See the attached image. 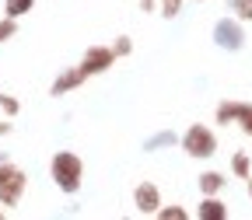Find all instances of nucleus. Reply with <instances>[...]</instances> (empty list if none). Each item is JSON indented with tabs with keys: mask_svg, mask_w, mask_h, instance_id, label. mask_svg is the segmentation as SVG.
<instances>
[{
	"mask_svg": "<svg viewBox=\"0 0 252 220\" xmlns=\"http://www.w3.org/2000/svg\"><path fill=\"white\" fill-rule=\"evenodd\" d=\"M49 178L63 196H77L84 185V161L74 150H56L49 157Z\"/></svg>",
	"mask_w": 252,
	"mask_h": 220,
	"instance_id": "obj_1",
	"label": "nucleus"
},
{
	"mask_svg": "<svg viewBox=\"0 0 252 220\" xmlns=\"http://www.w3.org/2000/svg\"><path fill=\"white\" fill-rule=\"evenodd\" d=\"M84 81H88V74L81 67H63L56 74V81L49 84V98H67V94H74L77 87H84Z\"/></svg>",
	"mask_w": 252,
	"mask_h": 220,
	"instance_id": "obj_6",
	"label": "nucleus"
},
{
	"mask_svg": "<svg viewBox=\"0 0 252 220\" xmlns=\"http://www.w3.org/2000/svg\"><path fill=\"white\" fill-rule=\"evenodd\" d=\"M245 185H249V199H252V175H249V178H245Z\"/></svg>",
	"mask_w": 252,
	"mask_h": 220,
	"instance_id": "obj_24",
	"label": "nucleus"
},
{
	"mask_svg": "<svg viewBox=\"0 0 252 220\" xmlns=\"http://www.w3.org/2000/svg\"><path fill=\"white\" fill-rule=\"evenodd\" d=\"M231 175H235V178H249V175H252V157H249V154H242V150L231 154Z\"/></svg>",
	"mask_w": 252,
	"mask_h": 220,
	"instance_id": "obj_12",
	"label": "nucleus"
},
{
	"mask_svg": "<svg viewBox=\"0 0 252 220\" xmlns=\"http://www.w3.org/2000/svg\"><path fill=\"white\" fill-rule=\"evenodd\" d=\"M25 189H28V175L18 165H11L7 175L0 178V206H18L25 199Z\"/></svg>",
	"mask_w": 252,
	"mask_h": 220,
	"instance_id": "obj_5",
	"label": "nucleus"
},
{
	"mask_svg": "<svg viewBox=\"0 0 252 220\" xmlns=\"http://www.w3.org/2000/svg\"><path fill=\"white\" fill-rule=\"evenodd\" d=\"M32 7H35V0H4V14H7V18H14V21H18V18H25Z\"/></svg>",
	"mask_w": 252,
	"mask_h": 220,
	"instance_id": "obj_13",
	"label": "nucleus"
},
{
	"mask_svg": "<svg viewBox=\"0 0 252 220\" xmlns=\"http://www.w3.org/2000/svg\"><path fill=\"white\" fill-rule=\"evenodd\" d=\"M11 130H14V126H11V122H0V137H7Z\"/></svg>",
	"mask_w": 252,
	"mask_h": 220,
	"instance_id": "obj_22",
	"label": "nucleus"
},
{
	"mask_svg": "<svg viewBox=\"0 0 252 220\" xmlns=\"http://www.w3.org/2000/svg\"><path fill=\"white\" fill-rule=\"evenodd\" d=\"M7 168H11V161H0V178L7 175Z\"/></svg>",
	"mask_w": 252,
	"mask_h": 220,
	"instance_id": "obj_23",
	"label": "nucleus"
},
{
	"mask_svg": "<svg viewBox=\"0 0 252 220\" xmlns=\"http://www.w3.org/2000/svg\"><path fill=\"white\" fill-rule=\"evenodd\" d=\"M77 67H81L88 77H102V74H109V70L116 67V53H112V46H102V42H98V46H88Z\"/></svg>",
	"mask_w": 252,
	"mask_h": 220,
	"instance_id": "obj_4",
	"label": "nucleus"
},
{
	"mask_svg": "<svg viewBox=\"0 0 252 220\" xmlns=\"http://www.w3.org/2000/svg\"><path fill=\"white\" fill-rule=\"evenodd\" d=\"M196 217L200 220H228V203L220 196H203L196 206Z\"/></svg>",
	"mask_w": 252,
	"mask_h": 220,
	"instance_id": "obj_8",
	"label": "nucleus"
},
{
	"mask_svg": "<svg viewBox=\"0 0 252 220\" xmlns=\"http://www.w3.org/2000/svg\"><path fill=\"white\" fill-rule=\"evenodd\" d=\"M238 112H242V102H235V98H224V102L217 105V112H214V122H217V126H235Z\"/></svg>",
	"mask_w": 252,
	"mask_h": 220,
	"instance_id": "obj_10",
	"label": "nucleus"
},
{
	"mask_svg": "<svg viewBox=\"0 0 252 220\" xmlns=\"http://www.w3.org/2000/svg\"><path fill=\"white\" fill-rule=\"evenodd\" d=\"M235 126H238V130H242L245 137H252V102H242V112H238Z\"/></svg>",
	"mask_w": 252,
	"mask_h": 220,
	"instance_id": "obj_17",
	"label": "nucleus"
},
{
	"mask_svg": "<svg viewBox=\"0 0 252 220\" xmlns=\"http://www.w3.org/2000/svg\"><path fill=\"white\" fill-rule=\"evenodd\" d=\"M161 189H158L154 182H140L137 189H133V206H137V213L140 217H154L158 210H161Z\"/></svg>",
	"mask_w": 252,
	"mask_h": 220,
	"instance_id": "obj_7",
	"label": "nucleus"
},
{
	"mask_svg": "<svg viewBox=\"0 0 252 220\" xmlns=\"http://www.w3.org/2000/svg\"><path fill=\"white\" fill-rule=\"evenodd\" d=\"M137 4H140L144 14H154V11H158V0H137Z\"/></svg>",
	"mask_w": 252,
	"mask_h": 220,
	"instance_id": "obj_21",
	"label": "nucleus"
},
{
	"mask_svg": "<svg viewBox=\"0 0 252 220\" xmlns=\"http://www.w3.org/2000/svg\"><path fill=\"white\" fill-rule=\"evenodd\" d=\"M112 53H116V59L130 56V53H133V39H130V35H116V42H112Z\"/></svg>",
	"mask_w": 252,
	"mask_h": 220,
	"instance_id": "obj_20",
	"label": "nucleus"
},
{
	"mask_svg": "<svg viewBox=\"0 0 252 220\" xmlns=\"http://www.w3.org/2000/svg\"><path fill=\"white\" fill-rule=\"evenodd\" d=\"M196 185H200V192H203V196H220V189L228 185V178L220 175L217 168H207V171L196 175Z\"/></svg>",
	"mask_w": 252,
	"mask_h": 220,
	"instance_id": "obj_9",
	"label": "nucleus"
},
{
	"mask_svg": "<svg viewBox=\"0 0 252 220\" xmlns=\"http://www.w3.org/2000/svg\"><path fill=\"white\" fill-rule=\"evenodd\" d=\"M154 217H158V220H189L186 206H179V203H168V206L161 203V210H158Z\"/></svg>",
	"mask_w": 252,
	"mask_h": 220,
	"instance_id": "obj_15",
	"label": "nucleus"
},
{
	"mask_svg": "<svg viewBox=\"0 0 252 220\" xmlns=\"http://www.w3.org/2000/svg\"><path fill=\"white\" fill-rule=\"evenodd\" d=\"M228 11L245 25V21H252V0H228Z\"/></svg>",
	"mask_w": 252,
	"mask_h": 220,
	"instance_id": "obj_16",
	"label": "nucleus"
},
{
	"mask_svg": "<svg viewBox=\"0 0 252 220\" xmlns=\"http://www.w3.org/2000/svg\"><path fill=\"white\" fill-rule=\"evenodd\" d=\"M0 112H4L7 119H18V115H21V102L14 98V94H7V91H0Z\"/></svg>",
	"mask_w": 252,
	"mask_h": 220,
	"instance_id": "obj_14",
	"label": "nucleus"
},
{
	"mask_svg": "<svg viewBox=\"0 0 252 220\" xmlns=\"http://www.w3.org/2000/svg\"><path fill=\"white\" fill-rule=\"evenodd\" d=\"M0 220H4V210H0Z\"/></svg>",
	"mask_w": 252,
	"mask_h": 220,
	"instance_id": "obj_25",
	"label": "nucleus"
},
{
	"mask_svg": "<svg viewBox=\"0 0 252 220\" xmlns=\"http://www.w3.org/2000/svg\"><path fill=\"white\" fill-rule=\"evenodd\" d=\"M179 147H182L186 157H193V161H210V157L217 154V133L210 130L207 122H193L179 137Z\"/></svg>",
	"mask_w": 252,
	"mask_h": 220,
	"instance_id": "obj_2",
	"label": "nucleus"
},
{
	"mask_svg": "<svg viewBox=\"0 0 252 220\" xmlns=\"http://www.w3.org/2000/svg\"><path fill=\"white\" fill-rule=\"evenodd\" d=\"M182 4H186V0H158V7H161V18H165V21H172V18H179V11H182Z\"/></svg>",
	"mask_w": 252,
	"mask_h": 220,
	"instance_id": "obj_18",
	"label": "nucleus"
},
{
	"mask_svg": "<svg viewBox=\"0 0 252 220\" xmlns=\"http://www.w3.org/2000/svg\"><path fill=\"white\" fill-rule=\"evenodd\" d=\"M196 4H203V0H196Z\"/></svg>",
	"mask_w": 252,
	"mask_h": 220,
	"instance_id": "obj_26",
	"label": "nucleus"
},
{
	"mask_svg": "<svg viewBox=\"0 0 252 220\" xmlns=\"http://www.w3.org/2000/svg\"><path fill=\"white\" fill-rule=\"evenodd\" d=\"M14 35H18V21L4 14V18H0V46H4L7 39H14Z\"/></svg>",
	"mask_w": 252,
	"mask_h": 220,
	"instance_id": "obj_19",
	"label": "nucleus"
},
{
	"mask_svg": "<svg viewBox=\"0 0 252 220\" xmlns=\"http://www.w3.org/2000/svg\"><path fill=\"white\" fill-rule=\"evenodd\" d=\"M214 46L224 49V53H242L245 49V28H242V21L235 14L214 21Z\"/></svg>",
	"mask_w": 252,
	"mask_h": 220,
	"instance_id": "obj_3",
	"label": "nucleus"
},
{
	"mask_svg": "<svg viewBox=\"0 0 252 220\" xmlns=\"http://www.w3.org/2000/svg\"><path fill=\"white\" fill-rule=\"evenodd\" d=\"M175 143H179V137H175L172 130H161V133H154V137H147V140H144V150H147V154H154L158 147H175Z\"/></svg>",
	"mask_w": 252,
	"mask_h": 220,
	"instance_id": "obj_11",
	"label": "nucleus"
}]
</instances>
